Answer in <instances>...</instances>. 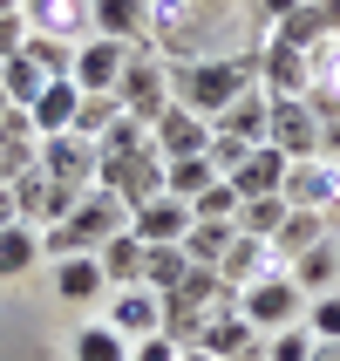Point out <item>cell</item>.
<instances>
[{"mask_svg": "<svg viewBox=\"0 0 340 361\" xmlns=\"http://www.w3.org/2000/svg\"><path fill=\"white\" fill-rule=\"evenodd\" d=\"M245 89H259L252 48H245V55H198V61H184V68H170V102L198 109L204 123H218Z\"/></svg>", "mask_w": 340, "mask_h": 361, "instance_id": "obj_1", "label": "cell"}, {"mask_svg": "<svg viewBox=\"0 0 340 361\" xmlns=\"http://www.w3.org/2000/svg\"><path fill=\"white\" fill-rule=\"evenodd\" d=\"M116 102L130 116H143V123H157L170 109V68H163L157 41H137L130 48V61H122V75H116Z\"/></svg>", "mask_w": 340, "mask_h": 361, "instance_id": "obj_2", "label": "cell"}, {"mask_svg": "<svg viewBox=\"0 0 340 361\" xmlns=\"http://www.w3.org/2000/svg\"><path fill=\"white\" fill-rule=\"evenodd\" d=\"M265 143H272L286 164L320 157V109H313V96H272V109H265Z\"/></svg>", "mask_w": 340, "mask_h": 361, "instance_id": "obj_3", "label": "cell"}, {"mask_svg": "<svg viewBox=\"0 0 340 361\" xmlns=\"http://www.w3.org/2000/svg\"><path fill=\"white\" fill-rule=\"evenodd\" d=\"M239 314L259 334H279V327H300L306 321V293L293 286V273H265V280H252L239 293Z\"/></svg>", "mask_w": 340, "mask_h": 361, "instance_id": "obj_4", "label": "cell"}, {"mask_svg": "<svg viewBox=\"0 0 340 361\" xmlns=\"http://www.w3.org/2000/svg\"><path fill=\"white\" fill-rule=\"evenodd\" d=\"M279 198L293 204V212H327V225H340V164H327V157L286 164Z\"/></svg>", "mask_w": 340, "mask_h": 361, "instance_id": "obj_5", "label": "cell"}, {"mask_svg": "<svg viewBox=\"0 0 340 361\" xmlns=\"http://www.w3.org/2000/svg\"><path fill=\"white\" fill-rule=\"evenodd\" d=\"M252 61H259V89H265V96H313V68H306V48L279 41L272 27L252 41Z\"/></svg>", "mask_w": 340, "mask_h": 361, "instance_id": "obj_6", "label": "cell"}, {"mask_svg": "<svg viewBox=\"0 0 340 361\" xmlns=\"http://www.w3.org/2000/svg\"><path fill=\"white\" fill-rule=\"evenodd\" d=\"M96 184L109 191V198H122L130 212H137L143 198H157V191H163V157H157V150H130V157H109V150H102Z\"/></svg>", "mask_w": 340, "mask_h": 361, "instance_id": "obj_7", "label": "cell"}, {"mask_svg": "<svg viewBox=\"0 0 340 361\" xmlns=\"http://www.w3.org/2000/svg\"><path fill=\"white\" fill-rule=\"evenodd\" d=\"M75 198L82 191H68V184H55L48 171H20L14 178V204H20V225H34V232H48V225H61L68 212H75Z\"/></svg>", "mask_w": 340, "mask_h": 361, "instance_id": "obj_8", "label": "cell"}, {"mask_svg": "<svg viewBox=\"0 0 340 361\" xmlns=\"http://www.w3.org/2000/svg\"><path fill=\"white\" fill-rule=\"evenodd\" d=\"M41 171L55 184H68V191H89L96 184V164H102V150L89 137H75V130H61V137H41Z\"/></svg>", "mask_w": 340, "mask_h": 361, "instance_id": "obj_9", "label": "cell"}, {"mask_svg": "<svg viewBox=\"0 0 340 361\" xmlns=\"http://www.w3.org/2000/svg\"><path fill=\"white\" fill-rule=\"evenodd\" d=\"M122 61H130V41H109V35H89L75 41V89H89V96H116V75Z\"/></svg>", "mask_w": 340, "mask_h": 361, "instance_id": "obj_10", "label": "cell"}, {"mask_svg": "<svg viewBox=\"0 0 340 361\" xmlns=\"http://www.w3.org/2000/svg\"><path fill=\"white\" fill-rule=\"evenodd\" d=\"M150 143H157V157H204L211 150V123L198 116V109H184V102H170L157 123H150Z\"/></svg>", "mask_w": 340, "mask_h": 361, "instance_id": "obj_11", "label": "cell"}, {"mask_svg": "<svg viewBox=\"0 0 340 361\" xmlns=\"http://www.w3.org/2000/svg\"><path fill=\"white\" fill-rule=\"evenodd\" d=\"M109 327H116L122 341H143V334H163V293L150 286H109Z\"/></svg>", "mask_w": 340, "mask_h": 361, "instance_id": "obj_12", "label": "cell"}, {"mask_svg": "<svg viewBox=\"0 0 340 361\" xmlns=\"http://www.w3.org/2000/svg\"><path fill=\"white\" fill-rule=\"evenodd\" d=\"M191 204L170 198V191H157V198H143L137 212H130V232H137L143 245H184V232H191Z\"/></svg>", "mask_w": 340, "mask_h": 361, "instance_id": "obj_13", "label": "cell"}, {"mask_svg": "<svg viewBox=\"0 0 340 361\" xmlns=\"http://www.w3.org/2000/svg\"><path fill=\"white\" fill-rule=\"evenodd\" d=\"M252 341H265L259 327L239 314V293H225L218 307H211V321H204V334H198V348L204 355H218V361H232L239 348H252Z\"/></svg>", "mask_w": 340, "mask_h": 361, "instance_id": "obj_14", "label": "cell"}, {"mask_svg": "<svg viewBox=\"0 0 340 361\" xmlns=\"http://www.w3.org/2000/svg\"><path fill=\"white\" fill-rule=\"evenodd\" d=\"M27 35H55V41H89V0H20Z\"/></svg>", "mask_w": 340, "mask_h": 361, "instance_id": "obj_15", "label": "cell"}, {"mask_svg": "<svg viewBox=\"0 0 340 361\" xmlns=\"http://www.w3.org/2000/svg\"><path fill=\"white\" fill-rule=\"evenodd\" d=\"M55 300H68V307L109 300V273H102L96 252H68V259H55Z\"/></svg>", "mask_w": 340, "mask_h": 361, "instance_id": "obj_16", "label": "cell"}, {"mask_svg": "<svg viewBox=\"0 0 340 361\" xmlns=\"http://www.w3.org/2000/svg\"><path fill=\"white\" fill-rule=\"evenodd\" d=\"M89 35L109 41H150V0H89Z\"/></svg>", "mask_w": 340, "mask_h": 361, "instance_id": "obj_17", "label": "cell"}, {"mask_svg": "<svg viewBox=\"0 0 340 361\" xmlns=\"http://www.w3.org/2000/svg\"><path fill=\"white\" fill-rule=\"evenodd\" d=\"M225 184H232L239 198H279V184H286V157L272 150V143H252V150L239 157V171H232Z\"/></svg>", "mask_w": 340, "mask_h": 361, "instance_id": "obj_18", "label": "cell"}, {"mask_svg": "<svg viewBox=\"0 0 340 361\" xmlns=\"http://www.w3.org/2000/svg\"><path fill=\"white\" fill-rule=\"evenodd\" d=\"M265 273H286V266L272 259V245H265V239H245V232L232 239V252L218 259L225 293H245V286H252V280H265Z\"/></svg>", "mask_w": 340, "mask_h": 361, "instance_id": "obj_19", "label": "cell"}, {"mask_svg": "<svg viewBox=\"0 0 340 361\" xmlns=\"http://www.w3.org/2000/svg\"><path fill=\"white\" fill-rule=\"evenodd\" d=\"M75 109H82V89H75L68 75H55L34 102H27V116H34V137H61V130H75Z\"/></svg>", "mask_w": 340, "mask_h": 361, "instance_id": "obj_20", "label": "cell"}, {"mask_svg": "<svg viewBox=\"0 0 340 361\" xmlns=\"http://www.w3.org/2000/svg\"><path fill=\"white\" fill-rule=\"evenodd\" d=\"M286 273H293V286H300L306 300H313V293H334V286H340V239L327 232V239H320V245H306V252L286 266Z\"/></svg>", "mask_w": 340, "mask_h": 361, "instance_id": "obj_21", "label": "cell"}, {"mask_svg": "<svg viewBox=\"0 0 340 361\" xmlns=\"http://www.w3.org/2000/svg\"><path fill=\"white\" fill-rule=\"evenodd\" d=\"M327 232H334V225H327V212H293V204H286V225L272 232V259H279V266H293L306 245H320Z\"/></svg>", "mask_w": 340, "mask_h": 361, "instance_id": "obj_22", "label": "cell"}, {"mask_svg": "<svg viewBox=\"0 0 340 361\" xmlns=\"http://www.w3.org/2000/svg\"><path fill=\"white\" fill-rule=\"evenodd\" d=\"M265 109H272V96H265V89H245V96L232 102L211 130H218V137H232V143H265Z\"/></svg>", "mask_w": 340, "mask_h": 361, "instance_id": "obj_23", "label": "cell"}, {"mask_svg": "<svg viewBox=\"0 0 340 361\" xmlns=\"http://www.w3.org/2000/svg\"><path fill=\"white\" fill-rule=\"evenodd\" d=\"M41 259H48V252H41L34 225H7V232H0V280H20V273H34Z\"/></svg>", "mask_w": 340, "mask_h": 361, "instance_id": "obj_24", "label": "cell"}, {"mask_svg": "<svg viewBox=\"0 0 340 361\" xmlns=\"http://www.w3.org/2000/svg\"><path fill=\"white\" fill-rule=\"evenodd\" d=\"M143 252H150V245H143L137 232H116V239L102 245L96 259H102V273H109V286H137L143 280Z\"/></svg>", "mask_w": 340, "mask_h": 361, "instance_id": "obj_25", "label": "cell"}, {"mask_svg": "<svg viewBox=\"0 0 340 361\" xmlns=\"http://www.w3.org/2000/svg\"><path fill=\"white\" fill-rule=\"evenodd\" d=\"M184 273H191V252H184V245H150V252H143V286H150V293H177Z\"/></svg>", "mask_w": 340, "mask_h": 361, "instance_id": "obj_26", "label": "cell"}, {"mask_svg": "<svg viewBox=\"0 0 340 361\" xmlns=\"http://www.w3.org/2000/svg\"><path fill=\"white\" fill-rule=\"evenodd\" d=\"M211 184H218V171H211V157H170L163 164V191H170V198H198V191H211Z\"/></svg>", "mask_w": 340, "mask_h": 361, "instance_id": "obj_27", "label": "cell"}, {"mask_svg": "<svg viewBox=\"0 0 340 361\" xmlns=\"http://www.w3.org/2000/svg\"><path fill=\"white\" fill-rule=\"evenodd\" d=\"M306 68H313V102H340V35L313 41L306 48Z\"/></svg>", "mask_w": 340, "mask_h": 361, "instance_id": "obj_28", "label": "cell"}, {"mask_svg": "<svg viewBox=\"0 0 340 361\" xmlns=\"http://www.w3.org/2000/svg\"><path fill=\"white\" fill-rule=\"evenodd\" d=\"M232 239H239V225H232V219L191 225V232H184V252H191V266H218L225 252H232Z\"/></svg>", "mask_w": 340, "mask_h": 361, "instance_id": "obj_29", "label": "cell"}, {"mask_svg": "<svg viewBox=\"0 0 340 361\" xmlns=\"http://www.w3.org/2000/svg\"><path fill=\"white\" fill-rule=\"evenodd\" d=\"M232 225H239L245 239H265V245H272V232L286 225V198H245Z\"/></svg>", "mask_w": 340, "mask_h": 361, "instance_id": "obj_30", "label": "cell"}, {"mask_svg": "<svg viewBox=\"0 0 340 361\" xmlns=\"http://www.w3.org/2000/svg\"><path fill=\"white\" fill-rule=\"evenodd\" d=\"M20 55L34 61L41 75L55 82V75H75V41H55V35H27V48Z\"/></svg>", "mask_w": 340, "mask_h": 361, "instance_id": "obj_31", "label": "cell"}, {"mask_svg": "<svg viewBox=\"0 0 340 361\" xmlns=\"http://www.w3.org/2000/svg\"><path fill=\"white\" fill-rule=\"evenodd\" d=\"M75 361H130V341H122L109 321H89L75 334Z\"/></svg>", "mask_w": 340, "mask_h": 361, "instance_id": "obj_32", "label": "cell"}, {"mask_svg": "<svg viewBox=\"0 0 340 361\" xmlns=\"http://www.w3.org/2000/svg\"><path fill=\"white\" fill-rule=\"evenodd\" d=\"M96 150H109V157H130V150H157V143H150V123H143V116L116 109V123L102 130V143H96Z\"/></svg>", "mask_w": 340, "mask_h": 361, "instance_id": "obj_33", "label": "cell"}, {"mask_svg": "<svg viewBox=\"0 0 340 361\" xmlns=\"http://www.w3.org/2000/svg\"><path fill=\"white\" fill-rule=\"evenodd\" d=\"M239 191H232V184H211V191H198V198H191V219H198V225H218V219H239Z\"/></svg>", "mask_w": 340, "mask_h": 361, "instance_id": "obj_34", "label": "cell"}, {"mask_svg": "<svg viewBox=\"0 0 340 361\" xmlns=\"http://www.w3.org/2000/svg\"><path fill=\"white\" fill-rule=\"evenodd\" d=\"M116 109H122L116 96H89V89H82V109H75V137H89V143H102V130H109V123H116Z\"/></svg>", "mask_w": 340, "mask_h": 361, "instance_id": "obj_35", "label": "cell"}, {"mask_svg": "<svg viewBox=\"0 0 340 361\" xmlns=\"http://www.w3.org/2000/svg\"><path fill=\"white\" fill-rule=\"evenodd\" d=\"M306 334H313V341H340V286L306 300Z\"/></svg>", "mask_w": 340, "mask_h": 361, "instance_id": "obj_36", "label": "cell"}, {"mask_svg": "<svg viewBox=\"0 0 340 361\" xmlns=\"http://www.w3.org/2000/svg\"><path fill=\"white\" fill-rule=\"evenodd\" d=\"M265 361H313V334H306V321L265 334Z\"/></svg>", "mask_w": 340, "mask_h": 361, "instance_id": "obj_37", "label": "cell"}, {"mask_svg": "<svg viewBox=\"0 0 340 361\" xmlns=\"http://www.w3.org/2000/svg\"><path fill=\"white\" fill-rule=\"evenodd\" d=\"M313 109H320V157L334 164L340 157V102H313Z\"/></svg>", "mask_w": 340, "mask_h": 361, "instance_id": "obj_38", "label": "cell"}, {"mask_svg": "<svg viewBox=\"0 0 340 361\" xmlns=\"http://www.w3.org/2000/svg\"><path fill=\"white\" fill-rule=\"evenodd\" d=\"M130 361H177V341L170 334H143V341H130Z\"/></svg>", "mask_w": 340, "mask_h": 361, "instance_id": "obj_39", "label": "cell"}, {"mask_svg": "<svg viewBox=\"0 0 340 361\" xmlns=\"http://www.w3.org/2000/svg\"><path fill=\"white\" fill-rule=\"evenodd\" d=\"M20 48H27V20H20V7H14V14H0V61L20 55Z\"/></svg>", "mask_w": 340, "mask_h": 361, "instance_id": "obj_40", "label": "cell"}, {"mask_svg": "<svg viewBox=\"0 0 340 361\" xmlns=\"http://www.w3.org/2000/svg\"><path fill=\"white\" fill-rule=\"evenodd\" d=\"M300 7V0H252V14H259V27H272V20H286Z\"/></svg>", "mask_w": 340, "mask_h": 361, "instance_id": "obj_41", "label": "cell"}, {"mask_svg": "<svg viewBox=\"0 0 340 361\" xmlns=\"http://www.w3.org/2000/svg\"><path fill=\"white\" fill-rule=\"evenodd\" d=\"M7 225H20V204H14V184H0V232Z\"/></svg>", "mask_w": 340, "mask_h": 361, "instance_id": "obj_42", "label": "cell"}, {"mask_svg": "<svg viewBox=\"0 0 340 361\" xmlns=\"http://www.w3.org/2000/svg\"><path fill=\"white\" fill-rule=\"evenodd\" d=\"M313 361H340V341H313Z\"/></svg>", "mask_w": 340, "mask_h": 361, "instance_id": "obj_43", "label": "cell"}, {"mask_svg": "<svg viewBox=\"0 0 340 361\" xmlns=\"http://www.w3.org/2000/svg\"><path fill=\"white\" fill-rule=\"evenodd\" d=\"M232 361H265V341H252V348H239Z\"/></svg>", "mask_w": 340, "mask_h": 361, "instance_id": "obj_44", "label": "cell"}, {"mask_svg": "<svg viewBox=\"0 0 340 361\" xmlns=\"http://www.w3.org/2000/svg\"><path fill=\"white\" fill-rule=\"evenodd\" d=\"M177 361H218V355H204V348H177Z\"/></svg>", "mask_w": 340, "mask_h": 361, "instance_id": "obj_45", "label": "cell"}, {"mask_svg": "<svg viewBox=\"0 0 340 361\" xmlns=\"http://www.w3.org/2000/svg\"><path fill=\"white\" fill-rule=\"evenodd\" d=\"M204 7H239V0H204Z\"/></svg>", "mask_w": 340, "mask_h": 361, "instance_id": "obj_46", "label": "cell"}, {"mask_svg": "<svg viewBox=\"0 0 340 361\" xmlns=\"http://www.w3.org/2000/svg\"><path fill=\"white\" fill-rule=\"evenodd\" d=\"M334 239H340V225H334Z\"/></svg>", "mask_w": 340, "mask_h": 361, "instance_id": "obj_47", "label": "cell"}]
</instances>
